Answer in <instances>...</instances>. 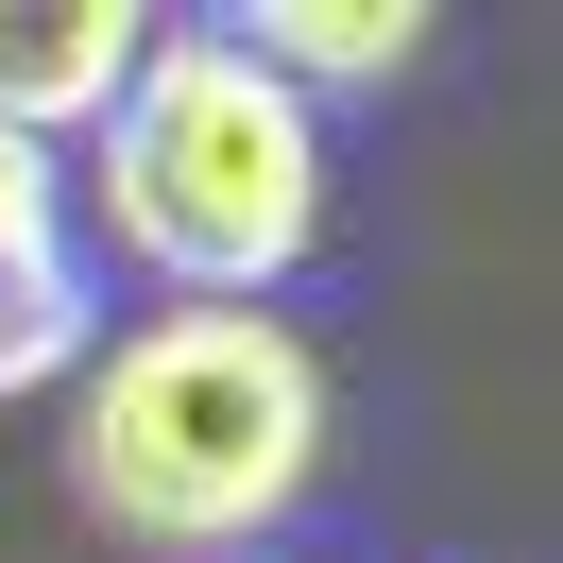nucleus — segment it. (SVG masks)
<instances>
[{"instance_id":"1","label":"nucleus","mask_w":563,"mask_h":563,"mask_svg":"<svg viewBox=\"0 0 563 563\" xmlns=\"http://www.w3.org/2000/svg\"><path fill=\"white\" fill-rule=\"evenodd\" d=\"M324 427L342 393H324L308 324L154 308V324H103V358L69 376V495L137 563H256L290 495L324 478Z\"/></svg>"},{"instance_id":"2","label":"nucleus","mask_w":563,"mask_h":563,"mask_svg":"<svg viewBox=\"0 0 563 563\" xmlns=\"http://www.w3.org/2000/svg\"><path fill=\"white\" fill-rule=\"evenodd\" d=\"M69 222H86V256L154 274L172 308H256L324 256V103H290L222 18H188V35L154 18Z\"/></svg>"},{"instance_id":"3","label":"nucleus","mask_w":563,"mask_h":563,"mask_svg":"<svg viewBox=\"0 0 563 563\" xmlns=\"http://www.w3.org/2000/svg\"><path fill=\"white\" fill-rule=\"evenodd\" d=\"M154 18L137 0H0V137H103V103L137 86Z\"/></svg>"},{"instance_id":"4","label":"nucleus","mask_w":563,"mask_h":563,"mask_svg":"<svg viewBox=\"0 0 563 563\" xmlns=\"http://www.w3.org/2000/svg\"><path fill=\"white\" fill-rule=\"evenodd\" d=\"M222 35H240L290 103H324V86H410L427 69V0H240Z\"/></svg>"},{"instance_id":"5","label":"nucleus","mask_w":563,"mask_h":563,"mask_svg":"<svg viewBox=\"0 0 563 563\" xmlns=\"http://www.w3.org/2000/svg\"><path fill=\"white\" fill-rule=\"evenodd\" d=\"M86 358H103V256L69 222V240L0 256V393H69Z\"/></svg>"},{"instance_id":"6","label":"nucleus","mask_w":563,"mask_h":563,"mask_svg":"<svg viewBox=\"0 0 563 563\" xmlns=\"http://www.w3.org/2000/svg\"><path fill=\"white\" fill-rule=\"evenodd\" d=\"M35 240H69V172L35 137H0V256H35Z\"/></svg>"}]
</instances>
